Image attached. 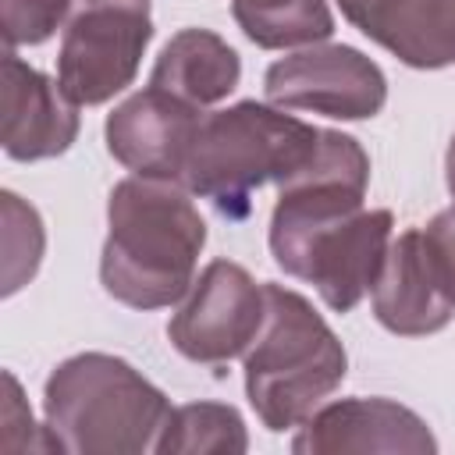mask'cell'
Listing matches in <instances>:
<instances>
[{
	"label": "cell",
	"mask_w": 455,
	"mask_h": 455,
	"mask_svg": "<svg viewBox=\"0 0 455 455\" xmlns=\"http://www.w3.org/2000/svg\"><path fill=\"white\" fill-rule=\"evenodd\" d=\"M203 245L206 224L185 188L171 178H124L107 203L100 281L132 309H164L192 288Z\"/></svg>",
	"instance_id": "cell-1"
},
{
	"label": "cell",
	"mask_w": 455,
	"mask_h": 455,
	"mask_svg": "<svg viewBox=\"0 0 455 455\" xmlns=\"http://www.w3.org/2000/svg\"><path fill=\"white\" fill-rule=\"evenodd\" d=\"M167 416V395L107 352L64 359L43 387V427L64 455H139L156 444Z\"/></svg>",
	"instance_id": "cell-2"
},
{
	"label": "cell",
	"mask_w": 455,
	"mask_h": 455,
	"mask_svg": "<svg viewBox=\"0 0 455 455\" xmlns=\"http://www.w3.org/2000/svg\"><path fill=\"white\" fill-rule=\"evenodd\" d=\"M263 327L245 348V395L274 434L302 427L338 391L348 355L327 320L291 288L263 284Z\"/></svg>",
	"instance_id": "cell-3"
},
{
	"label": "cell",
	"mask_w": 455,
	"mask_h": 455,
	"mask_svg": "<svg viewBox=\"0 0 455 455\" xmlns=\"http://www.w3.org/2000/svg\"><path fill=\"white\" fill-rule=\"evenodd\" d=\"M320 142V128L263 107L256 100L206 114L181 181L188 192L210 199L224 217H245L252 192L267 181H284L299 171Z\"/></svg>",
	"instance_id": "cell-4"
},
{
	"label": "cell",
	"mask_w": 455,
	"mask_h": 455,
	"mask_svg": "<svg viewBox=\"0 0 455 455\" xmlns=\"http://www.w3.org/2000/svg\"><path fill=\"white\" fill-rule=\"evenodd\" d=\"M391 245L387 210H352L320 224L270 231L277 267L320 291L334 313H348L373 288Z\"/></svg>",
	"instance_id": "cell-5"
},
{
	"label": "cell",
	"mask_w": 455,
	"mask_h": 455,
	"mask_svg": "<svg viewBox=\"0 0 455 455\" xmlns=\"http://www.w3.org/2000/svg\"><path fill=\"white\" fill-rule=\"evenodd\" d=\"M153 39L149 0H68L57 82L78 107H96L132 85Z\"/></svg>",
	"instance_id": "cell-6"
},
{
	"label": "cell",
	"mask_w": 455,
	"mask_h": 455,
	"mask_svg": "<svg viewBox=\"0 0 455 455\" xmlns=\"http://www.w3.org/2000/svg\"><path fill=\"white\" fill-rule=\"evenodd\" d=\"M267 295L245 267L213 259L185 291V302L167 323L171 345L192 363H228L242 355L263 327Z\"/></svg>",
	"instance_id": "cell-7"
},
{
	"label": "cell",
	"mask_w": 455,
	"mask_h": 455,
	"mask_svg": "<svg viewBox=\"0 0 455 455\" xmlns=\"http://www.w3.org/2000/svg\"><path fill=\"white\" fill-rule=\"evenodd\" d=\"M263 92L270 103L288 110L363 121L380 114L387 100V78L355 46L309 43L306 50L288 53L267 68Z\"/></svg>",
	"instance_id": "cell-8"
},
{
	"label": "cell",
	"mask_w": 455,
	"mask_h": 455,
	"mask_svg": "<svg viewBox=\"0 0 455 455\" xmlns=\"http://www.w3.org/2000/svg\"><path fill=\"white\" fill-rule=\"evenodd\" d=\"M199 107L149 85L107 117V149L142 178H181L199 135Z\"/></svg>",
	"instance_id": "cell-9"
},
{
	"label": "cell",
	"mask_w": 455,
	"mask_h": 455,
	"mask_svg": "<svg viewBox=\"0 0 455 455\" xmlns=\"http://www.w3.org/2000/svg\"><path fill=\"white\" fill-rule=\"evenodd\" d=\"M299 455H348V451H405L430 455L437 441L430 427L391 398H341L316 409L291 441Z\"/></svg>",
	"instance_id": "cell-10"
},
{
	"label": "cell",
	"mask_w": 455,
	"mask_h": 455,
	"mask_svg": "<svg viewBox=\"0 0 455 455\" xmlns=\"http://www.w3.org/2000/svg\"><path fill=\"white\" fill-rule=\"evenodd\" d=\"M4 153L11 160H46L64 153L78 135V103L50 82L43 71L28 68L14 50H4Z\"/></svg>",
	"instance_id": "cell-11"
},
{
	"label": "cell",
	"mask_w": 455,
	"mask_h": 455,
	"mask_svg": "<svg viewBox=\"0 0 455 455\" xmlns=\"http://www.w3.org/2000/svg\"><path fill=\"white\" fill-rule=\"evenodd\" d=\"M370 291H373V316L391 334H405V338L434 334L455 316V302L444 295L437 281L419 228L391 238Z\"/></svg>",
	"instance_id": "cell-12"
},
{
	"label": "cell",
	"mask_w": 455,
	"mask_h": 455,
	"mask_svg": "<svg viewBox=\"0 0 455 455\" xmlns=\"http://www.w3.org/2000/svg\"><path fill=\"white\" fill-rule=\"evenodd\" d=\"M341 14L402 64H455V0H338Z\"/></svg>",
	"instance_id": "cell-13"
},
{
	"label": "cell",
	"mask_w": 455,
	"mask_h": 455,
	"mask_svg": "<svg viewBox=\"0 0 455 455\" xmlns=\"http://www.w3.org/2000/svg\"><path fill=\"white\" fill-rule=\"evenodd\" d=\"M238 78H242V60L217 32L181 28L160 50L149 85L203 110L210 103H220L238 85Z\"/></svg>",
	"instance_id": "cell-14"
},
{
	"label": "cell",
	"mask_w": 455,
	"mask_h": 455,
	"mask_svg": "<svg viewBox=\"0 0 455 455\" xmlns=\"http://www.w3.org/2000/svg\"><path fill=\"white\" fill-rule=\"evenodd\" d=\"M245 448V419L238 416V409L220 402H188L171 409L153 444V451L160 455H242Z\"/></svg>",
	"instance_id": "cell-15"
},
{
	"label": "cell",
	"mask_w": 455,
	"mask_h": 455,
	"mask_svg": "<svg viewBox=\"0 0 455 455\" xmlns=\"http://www.w3.org/2000/svg\"><path fill=\"white\" fill-rule=\"evenodd\" d=\"M235 21L263 50L320 43L334 32L327 0H231Z\"/></svg>",
	"instance_id": "cell-16"
},
{
	"label": "cell",
	"mask_w": 455,
	"mask_h": 455,
	"mask_svg": "<svg viewBox=\"0 0 455 455\" xmlns=\"http://www.w3.org/2000/svg\"><path fill=\"white\" fill-rule=\"evenodd\" d=\"M0 210H4V295H14L21 284L36 277L46 235L39 213L28 203H21L14 192L0 196Z\"/></svg>",
	"instance_id": "cell-17"
},
{
	"label": "cell",
	"mask_w": 455,
	"mask_h": 455,
	"mask_svg": "<svg viewBox=\"0 0 455 455\" xmlns=\"http://www.w3.org/2000/svg\"><path fill=\"white\" fill-rule=\"evenodd\" d=\"M68 18V0H0L4 46H36Z\"/></svg>",
	"instance_id": "cell-18"
},
{
	"label": "cell",
	"mask_w": 455,
	"mask_h": 455,
	"mask_svg": "<svg viewBox=\"0 0 455 455\" xmlns=\"http://www.w3.org/2000/svg\"><path fill=\"white\" fill-rule=\"evenodd\" d=\"M0 451L18 455V451H53L46 427L32 423V412L21 398V387L14 373H4V409H0Z\"/></svg>",
	"instance_id": "cell-19"
},
{
	"label": "cell",
	"mask_w": 455,
	"mask_h": 455,
	"mask_svg": "<svg viewBox=\"0 0 455 455\" xmlns=\"http://www.w3.org/2000/svg\"><path fill=\"white\" fill-rule=\"evenodd\" d=\"M423 231V242H427V252H430V263L437 270V281L444 288V295L455 302V206L451 210H441Z\"/></svg>",
	"instance_id": "cell-20"
},
{
	"label": "cell",
	"mask_w": 455,
	"mask_h": 455,
	"mask_svg": "<svg viewBox=\"0 0 455 455\" xmlns=\"http://www.w3.org/2000/svg\"><path fill=\"white\" fill-rule=\"evenodd\" d=\"M444 171H448V192H451V199H455V135H451V142H448V156H444Z\"/></svg>",
	"instance_id": "cell-21"
}]
</instances>
